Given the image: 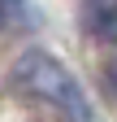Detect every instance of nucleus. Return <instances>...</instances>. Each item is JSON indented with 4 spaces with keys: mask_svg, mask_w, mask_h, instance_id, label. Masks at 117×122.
Returning a JSON list of instances; mask_svg holds the SVG:
<instances>
[{
    "mask_svg": "<svg viewBox=\"0 0 117 122\" xmlns=\"http://www.w3.org/2000/svg\"><path fill=\"white\" fill-rule=\"evenodd\" d=\"M22 22V0H0V30Z\"/></svg>",
    "mask_w": 117,
    "mask_h": 122,
    "instance_id": "nucleus-3",
    "label": "nucleus"
},
{
    "mask_svg": "<svg viewBox=\"0 0 117 122\" xmlns=\"http://www.w3.org/2000/svg\"><path fill=\"white\" fill-rule=\"evenodd\" d=\"M87 22L91 30L108 35V22H117V0H87Z\"/></svg>",
    "mask_w": 117,
    "mask_h": 122,
    "instance_id": "nucleus-2",
    "label": "nucleus"
},
{
    "mask_svg": "<svg viewBox=\"0 0 117 122\" xmlns=\"http://www.w3.org/2000/svg\"><path fill=\"white\" fill-rule=\"evenodd\" d=\"M9 79H13V87H18L22 96H31V100H43V105H52V109H61L69 118H91V105H87L78 79L52 52H43V48H26L18 57V66H13Z\"/></svg>",
    "mask_w": 117,
    "mask_h": 122,
    "instance_id": "nucleus-1",
    "label": "nucleus"
},
{
    "mask_svg": "<svg viewBox=\"0 0 117 122\" xmlns=\"http://www.w3.org/2000/svg\"><path fill=\"white\" fill-rule=\"evenodd\" d=\"M108 87L117 92V61H113V66H108Z\"/></svg>",
    "mask_w": 117,
    "mask_h": 122,
    "instance_id": "nucleus-4",
    "label": "nucleus"
}]
</instances>
